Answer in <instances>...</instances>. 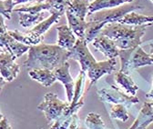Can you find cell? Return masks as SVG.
Returning a JSON list of instances; mask_svg holds the SVG:
<instances>
[{
	"label": "cell",
	"instance_id": "d6986e66",
	"mask_svg": "<svg viewBox=\"0 0 153 129\" xmlns=\"http://www.w3.org/2000/svg\"><path fill=\"white\" fill-rule=\"evenodd\" d=\"M119 23L128 25V26H134V27H141V26L149 27L153 24V16L139 15L133 11L126 14L121 19H120Z\"/></svg>",
	"mask_w": 153,
	"mask_h": 129
},
{
	"label": "cell",
	"instance_id": "d4e9b609",
	"mask_svg": "<svg viewBox=\"0 0 153 129\" xmlns=\"http://www.w3.org/2000/svg\"><path fill=\"white\" fill-rule=\"evenodd\" d=\"M85 80H86V72L80 71L79 74L78 78L75 83V90H74V96L72 102L70 103L71 105H75L79 103L82 98L84 95V88H85Z\"/></svg>",
	"mask_w": 153,
	"mask_h": 129
},
{
	"label": "cell",
	"instance_id": "7402d4cb",
	"mask_svg": "<svg viewBox=\"0 0 153 129\" xmlns=\"http://www.w3.org/2000/svg\"><path fill=\"white\" fill-rule=\"evenodd\" d=\"M115 81L125 90L126 94L129 96H136L137 91L139 90V86L128 75H126V74L119 71L115 74Z\"/></svg>",
	"mask_w": 153,
	"mask_h": 129
},
{
	"label": "cell",
	"instance_id": "3957f363",
	"mask_svg": "<svg viewBox=\"0 0 153 129\" xmlns=\"http://www.w3.org/2000/svg\"><path fill=\"white\" fill-rule=\"evenodd\" d=\"M147 26L134 27L119 22L106 25L100 34L111 39L119 49H129L140 46Z\"/></svg>",
	"mask_w": 153,
	"mask_h": 129
},
{
	"label": "cell",
	"instance_id": "6da1fadb",
	"mask_svg": "<svg viewBox=\"0 0 153 129\" xmlns=\"http://www.w3.org/2000/svg\"><path fill=\"white\" fill-rule=\"evenodd\" d=\"M69 53L59 45H48L40 43L31 46L24 66L29 69L45 68L55 70L68 59Z\"/></svg>",
	"mask_w": 153,
	"mask_h": 129
},
{
	"label": "cell",
	"instance_id": "1f68e13d",
	"mask_svg": "<svg viewBox=\"0 0 153 129\" xmlns=\"http://www.w3.org/2000/svg\"><path fill=\"white\" fill-rule=\"evenodd\" d=\"M6 84H7V81L1 77V75H0V92L2 91V89H3V87L5 86Z\"/></svg>",
	"mask_w": 153,
	"mask_h": 129
},
{
	"label": "cell",
	"instance_id": "83f0119b",
	"mask_svg": "<svg viewBox=\"0 0 153 129\" xmlns=\"http://www.w3.org/2000/svg\"><path fill=\"white\" fill-rule=\"evenodd\" d=\"M13 0H0V14L7 19H11V14L14 10Z\"/></svg>",
	"mask_w": 153,
	"mask_h": 129
},
{
	"label": "cell",
	"instance_id": "ffe728a7",
	"mask_svg": "<svg viewBox=\"0 0 153 129\" xmlns=\"http://www.w3.org/2000/svg\"><path fill=\"white\" fill-rule=\"evenodd\" d=\"M66 16L68 19V27L74 32V34L78 36V38L85 39V33L87 29V21L76 17L71 14L68 10H66Z\"/></svg>",
	"mask_w": 153,
	"mask_h": 129
},
{
	"label": "cell",
	"instance_id": "7a4b0ae2",
	"mask_svg": "<svg viewBox=\"0 0 153 129\" xmlns=\"http://www.w3.org/2000/svg\"><path fill=\"white\" fill-rule=\"evenodd\" d=\"M142 7L138 5H130L128 3L124 4L120 7L102 9L93 14L87 15V29L85 33V40L87 43L92 42V40L97 36L101 29L108 24L119 22L120 19L128 13L133 12L138 9H142Z\"/></svg>",
	"mask_w": 153,
	"mask_h": 129
},
{
	"label": "cell",
	"instance_id": "7c38bea8",
	"mask_svg": "<svg viewBox=\"0 0 153 129\" xmlns=\"http://www.w3.org/2000/svg\"><path fill=\"white\" fill-rule=\"evenodd\" d=\"M69 64L68 62H65L60 66L56 67L55 70H53L56 80L60 81L66 89L67 96H68V102L71 103L74 96V90H75V83L73 81V78L69 73Z\"/></svg>",
	"mask_w": 153,
	"mask_h": 129
},
{
	"label": "cell",
	"instance_id": "f1b7e54d",
	"mask_svg": "<svg viewBox=\"0 0 153 129\" xmlns=\"http://www.w3.org/2000/svg\"><path fill=\"white\" fill-rule=\"evenodd\" d=\"M7 34V27L5 25L4 16L0 14V47H2L3 39Z\"/></svg>",
	"mask_w": 153,
	"mask_h": 129
},
{
	"label": "cell",
	"instance_id": "30bf717a",
	"mask_svg": "<svg viewBox=\"0 0 153 129\" xmlns=\"http://www.w3.org/2000/svg\"><path fill=\"white\" fill-rule=\"evenodd\" d=\"M117 69V60L116 58L108 59L106 61L96 62L88 70V77L90 80L89 86L88 90L97 82L101 77L105 75H110Z\"/></svg>",
	"mask_w": 153,
	"mask_h": 129
},
{
	"label": "cell",
	"instance_id": "603a6c76",
	"mask_svg": "<svg viewBox=\"0 0 153 129\" xmlns=\"http://www.w3.org/2000/svg\"><path fill=\"white\" fill-rule=\"evenodd\" d=\"M90 0H70V3L67 10L80 19L86 20L88 14V7Z\"/></svg>",
	"mask_w": 153,
	"mask_h": 129
},
{
	"label": "cell",
	"instance_id": "277c9868",
	"mask_svg": "<svg viewBox=\"0 0 153 129\" xmlns=\"http://www.w3.org/2000/svg\"><path fill=\"white\" fill-rule=\"evenodd\" d=\"M119 57L120 59V72L126 75H128L133 69L153 65L150 55L146 53L140 46L129 49H120Z\"/></svg>",
	"mask_w": 153,
	"mask_h": 129
},
{
	"label": "cell",
	"instance_id": "9a60e30c",
	"mask_svg": "<svg viewBox=\"0 0 153 129\" xmlns=\"http://www.w3.org/2000/svg\"><path fill=\"white\" fill-rule=\"evenodd\" d=\"M153 122V102H145L138 117L128 129H147Z\"/></svg>",
	"mask_w": 153,
	"mask_h": 129
},
{
	"label": "cell",
	"instance_id": "ba28073f",
	"mask_svg": "<svg viewBox=\"0 0 153 129\" xmlns=\"http://www.w3.org/2000/svg\"><path fill=\"white\" fill-rule=\"evenodd\" d=\"M68 59L71 58L78 61L81 66V70L84 72H88V70L97 62L95 57L92 56V54L90 53L88 47V43L85 39H76L75 46L68 51Z\"/></svg>",
	"mask_w": 153,
	"mask_h": 129
},
{
	"label": "cell",
	"instance_id": "cb8c5ba5",
	"mask_svg": "<svg viewBox=\"0 0 153 129\" xmlns=\"http://www.w3.org/2000/svg\"><path fill=\"white\" fill-rule=\"evenodd\" d=\"M18 20L19 25L21 27L27 28L30 27L32 26H36L42 22L45 18L44 12L37 13V14H29V13H23V12H18Z\"/></svg>",
	"mask_w": 153,
	"mask_h": 129
},
{
	"label": "cell",
	"instance_id": "4316f807",
	"mask_svg": "<svg viewBox=\"0 0 153 129\" xmlns=\"http://www.w3.org/2000/svg\"><path fill=\"white\" fill-rule=\"evenodd\" d=\"M110 116L113 119H118L122 122H126L129 118V115L127 111V107L124 105H114L110 109Z\"/></svg>",
	"mask_w": 153,
	"mask_h": 129
},
{
	"label": "cell",
	"instance_id": "2e32d148",
	"mask_svg": "<svg viewBox=\"0 0 153 129\" xmlns=\"http://www.w3.org/2000/svg\"><path fill=\"white\" fill-rule=\"evenodd\" d=\"M57 31V44L60 47L70 50L73 48L76 42V35L74 32L70 29V27L67 25H62L56 27Z\"/></svg>",
	"mask_w": 153,
	"mask_h": 129
},
{
	"label": "cell",
	"instance_id": "836d02e7",
	"mask_svg": "<svg viewBox=\"0 0 153 129\" xmlns=\"http://www.w3.org/2000/svg\"><path fill=\"white\" fill-rule=\"evenodd\" d=\"M146 97L147 98H149V99H153V85H152V88L151 90L149 92V93L146 95Z\"/></svg>",
	"mask_w": 153,
	"mask_h": 129
},
{
	"label": "cell",
	"instance_id": "4dcf8cb0",
	"mask_svg": "<svg viewBox=\"0 0 153 129\" xmlns=\"http://www.w3.org/2000/svg\"><path fill=\"white\" fill-rule=\"evenodd\" d=\"M0 129H12L7 118L3 117L2 120L0 121Z\"/></svg>",
	"mask_w": 153,
	"mask_h": 129
},
{
	"label": "cell",
	"instance_id": "8fae6325",
	"mask_svg": "<svg viewBox=\"0 0 153 129\" xmlns=\"http://www.w3.org/2000/svg\"><path fill=\"white\" fill-rule=\"evenodd\" d=\"M15 59L7 50L0 53V75L7 82L13 81L20 71V66L15 63Z\"/></svg>",
	"mask_w": 153,
	"mask_h": 129
},
{
	"label": "cell",
	"instance_id": "5bb4252c",
	"mask_svg": "<svg viewBox=\"0 0 153 129\" xmlns=\"http://www.w3.org/2000/svg\"><path fill=\"white\" fill-rule=\"evenodd\" d=\"M84 105V98H82L79 103L75 105H69L61 114V116L57 118L55 123L50 126L49 129H68L70 122L72 120V117L76 112Z\"/></svg>",
	"mask_w": 153,
	"mask_h": 129
},
{
	"label": "cell",
	"instance_id": "4fadbf2b",
	"mask_svg": "<svg viewBox=\"0 0 153 129\" xmlns=\"http://www.w3.org/2000/svg\"><path fill=\"white\" fill-rule=\"evenodd\" d=\"M92 46L97 50L104 54L105 57L108 59L116 58L117 57H119L120 49L118 48L116 44L101 34H99L92 40Z\"/></svg>",
	"mask_w": 153,
	"mask_h": 129
},
{
	"label": "cell",
	"instance_id": "8992f818",
	"mask_svg": "<svg viewBox=\"0 0 153 129\" xmlns=\"http://www.w3.org/2000/svg\"><path fill=\"white\" fill-rule=\"evenodd\" d=\"M98 97L100 100L107 103H113L114 105L121 104L124 105L127 108L131 105L138 104L140 102L139 97L136 96H129L124 94L116 86H110L109 88H102L98 90Z\"/></svg>",
	"mask_w": 153,
	"mask_h": 129
},
{
	"label": "cell",
	"instance_id": "f546056e",
	"mask_svg": "<svg viewBox=\"0 0 153 129\" xmlns=\"http://www.w3.org/2000/svg\"><path fill=\"white\" fill-rule=\"evenodd\" d=\"M80 124H79V116L75 114L72 117V120L70 122V125L68 126V129H79Z\"/></svg>",
	"mask_w": 153,
	"mask_h": 129
},
{
	"label": "cell",
	"instance_id": "8d00e7d4",
	"mask_svg": "<svg viewBox=\"0 0 153 129\" xmlns=\"http://www.w3.org/2000/svg\"><path fill=\"white\" fill-rule=\"evenodd\" d=\"M150 1H151V2H152V3H153V0H150Z\"/></svg>",
	"mask_w": 153,
	"mask_h": 129
},
{
	"label": "cell",
	"instance_id": "e575fe53",
	"mask_svg": "<svg viewBox=\"0 0 153 129\" xmlns=\"http://www.w3.org/2000/svg\"><path fill=\"white\" fill-rule=\"evenodd\" d=\"M149 55H150V57L152 58V61H153V43H149Z\"/></svg>",
	"mask_w": 153,
	"mask_h": 129
},
{
	"label": "cell",
	"instance_id": "5b68a950",
	"mask_svg": "<svg viewBox=\"0 0 153 129\" xmlns=\"http://www.w3.org/2000/svg\"><path fill=\"white\" fill-rule=\"evenodd\" d=\"M69 105V102H63L59 99L55 94L48 93L44 97L43 101L38 105L37 109L44 112L48 123H52L61 116L63 111Z\"/></svg>",
	"mask_w": 153,
	"mask_h": 129
},
{
	"label": "cell",
	"instance_id": "d6a6232c",
	"mask_svg": "<svg viewBox=\"0 0 153 129\" xmlns=\"http://www.w3.org/2000/svg\"><path fill=\"white\" fill-rule=\"evenodd\" d=\"M29 0H13V3H14V6H16V5H19V4H23V3H27Z\"/></svg>",
	"mask_w": 153,
	"mask_h": 129
},
{
	"label": "cell",
	"instance_id": "ac0fdd59",
	"mask_svg": "<svg viewBox=\"0 0 153 129\" xmlns=\"http://www.w3.org/2000/svg\"><path fill=\"white\" fill-rule=\"evenodd\" d=\"M28 75L33 80L38 82L45 87L51 86L56 81L54 72L49 69H45V68L31 69L28 72Z\"/></svg>",
	"mask_w": 153,
	"mask_h": 129
},
{
	"label": "cell",
	"instance_id": "9c48e42d",
	"mask_svg": "<svg viewBox=\"0 0 153 129\" xmlns=\"http://www.w3.org/2000/svg\"><path fill=\"white\" fill-rule=\"evenodd\" d=\"M49 12L51 13V15L48 18L43 20L39 24L35 26L34 28H32L31 30L27 32L29 36V38H30L31 46H36L38 44L42 43V40L44 38V35L48 31V29L50 28V27L53 24L59 23L60 17L65 14V12H63V11H59L56 9H52Z\"/></svg>",
	"mask_w": 153,
	"mask_h": 129
},
{
	"label": "cell",
	"instance_id": "d590c367",
	"mask_svg": "<svg viewBox=\"0 0 153 129\" xmlns=\"http://www.w3.org/2000/svg\"><path fill=\"white\" fill-rule=\"evenodd\" d=\"M4 50H5V49H3L2 47H0V53H2V52H3Z\"/></svg>",
	"mask_w": 153,
	"mask_h": 129
},
{
	"label": "cell",
	"instance_id": "52a82bcc",
	"mask_svg": "<svg viewBox=\"0 0 153 129\" xmlns=\"http://www.w3.org/2000/svg\"><path fill=\"white\" fill-rule=\"evenodd\" d=\"M69 3L70 0H37L35 3L24 5L18 8H15L13 12L37 14L45 10L51 11L52 9L66 12L67 8L69 6Z\"/></svg>",
	"mask_w": 153,
	"mask_h": 129
},
{
	"label": "cell",
	"instance_id": "44dd1931",
	"mask_svg": "<svg viewBox=\"0 0 153 129\" xmlns=\"http://www.w3.org/2000/svg\"><path fill=\"white\" fill-rule=\"evenodd\" d=\"M132 1L133 0H94L88 7V14H93L102 9L118 7L124 4L131 3Z\"/></svg>",
	"mask_w": 153,
	"mask_h": 129
},
{
	"label": "cell",
	"instance_id": "e0dca14e",
	"mask_svg": "<svg viewBox=\"0 0 153 129\" xmlns=\"http://www.w3.org/2000/svg\"><path fill=\"white\" fill-rule=\"evenodd\" d=\"M2 48L5 49V50H7L12 55V56L16 59L19 57H21L23 54L28 52L30 46H27V45H25L23 43L18 42L16 39H14L7 32V35L5 36V38L3 40Z\"/></svg>",
	"mask_w": 153,
	"mask_h": 129
},
{
	"label": "cell",
	"instance_id": "484cf974",
	"mask_svg": "<svg viewBox=\"0 0 153 129\" xmlns=\"http://www.w3.org/2000/svg\"><path fill=\"white\" fill-rule=\"evenodd\" d=\"M87 129H105V124L101 116L96 113H89L85 119Z\"/></svg>",
	"mask_w": 153,
	"mask_h": 129
}]
</instances>
